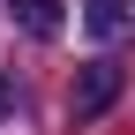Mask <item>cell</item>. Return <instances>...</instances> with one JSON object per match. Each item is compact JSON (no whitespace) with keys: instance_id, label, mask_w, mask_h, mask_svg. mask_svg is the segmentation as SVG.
Returning a JSON list of instances; mask_svg holds the SVG:
<instances>
[{"instance_id":"6da1fadb","label":"cell","mask_w":135,"mask_h":135,"mask_svg":"<svg viewBox=\"0 0 135 135\" xmlns=\"http://www.w3.org/2000/svg\"><path fill=\"white\" fill-rule=\"evenodd\" d=\"M113 98H120V68H105V60H98V68H83V75H75V90H68V120H75V128H90Z\"/></svg>"},{"instance_id":"7a4b0ae2","label":"cell","mask_w":135,"mask_h":135,"mask_svg":"<svg viewBox=\"0 0 135 135\" xmlns=\"http://www.w3.org/2000/svg\"><path fill=\"white\" fill-rule=\"evenodd\" d=\"M128 8L135 0H83V30H90V38H120L128 30Z\"/></svg>"},{"instance_id":"3957f363","label":"cell","mask_w":135,"mask_h":135,"mask_svg":"<svg viewBox=\"0 0 135 135\" xmlns=\"http://www.w3.org/2000/svg\"><path fill=\"white\" fill-rule=\"evenodd\" d=\"M60 8H68V0H15V23H23L30 38H53V30H60Z\"/></svg>"},{"instance_id":"277c9868","label":"cell","mask_w":135,"mask_h":135,"mask_svg":"<svg viewBox=\"0 0 135 135\" xmlns=\"http://www.w3.org/2000/svg\"><path fill=\"white\" fill-rule=\"evenodd\" d=\"M8 105H15V83H8V75H0V120H8Z\"/></svg>"}]
</instances>
